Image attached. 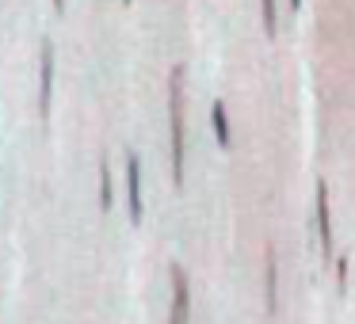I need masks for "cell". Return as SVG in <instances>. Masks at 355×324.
I'll list each match as a JSON object with an SVG mask.
<instances>
[{
    "mask_svg": "<svg viewBox=\"0 0 355 324\" xmlns=\"http://www.w3.org/2000/svg\"><path fill=\"white\" fill-rule=\"evenodd\" d=\"M260 16H263V27H268V35H275V27H279L275 0H260Z\"/></svg>",
    "mask_w": 355,
    "mask_h": 324,
    "instance_id": "52a82bcc",
    "label": "cell"
},
{
    "mask_svg": "<svg viewBox=\"0 0 355 324\" xmlns=\"http://www.w3.org/2000/svg\"><path fill=\"white\" fill-rule=\"evenodd\" d=\"M191 313V294H187V278L180 267H172V324H187Z\"/></svg>",
    "mask_w": 355,
    "mask_h": 324,
    "instance_id": "5b68a950",
    "label": "cell"
},
{
    "mask_svg": "<svg viewBox=\"0 0 355 324\" xmlns=\"http://www.w3.org/2000/svg\"><path fill=\"white\" fill-rule=\"evenodd\" d=\"M291 8H302V0H291Z\"/></svg>",
    "mask_w": 355,
    "mask_h": 324,
    "instance_id": "30bf717a",
    "label": "cell"
},
{
    "mask_svg": "<svg viewBox=\"0 0 355 324\" xmlns=\"http://www.w3.org/2000/svg\"><path fill=\"white\" fill-rule=\"evenodd\" d=\"M100 206L111 210V172H107V164H100Z\"/></svg>",
    "mask_w": 355,
    "mask_h": 324,
    "instance_id": "ba28073f",
    "label": "cell"
},
{
    "mask_svg": "<svg viewBox=\"0 0 355 324\" xmlns=\"http://www.w3.org/2000/svg\"><path fill=\"white\" fill-rule=\"evenodd\" d=\"M126 199H130V222H141V164L138 156H126Z\"/></svg>",
    "mask_w": 355,
    "mask_h": 324,
    "instance_id": "277c9868",
    "label": "cell"
},
{
    "mask_svg": "<svg viewBox=\"0 0 355 324\" xmlns=\"http://www.w3.org/2000/svg\"><path fill=\"white\" fill-rule=\"evenodd\" d=\"M210 118H214V134H218V141H222L225 149H230V118H225V103L218 100L214 107H210Z\"/></svg>",
    "mask_w": 355,
    "mask_h": 324,
    "instance_id": "8992f818",
    "label": "cell"
},
{
    "mask_svg": "<svg viewBox=\"0 0 355 324\" xmlns=\"http://www.w3.org/2000/svg\"><path fill=\"white\" fill-rule=\"evenodd\" d=\"M168 141H172V179L176 187L184 183V156H187V145H184V69H172L168 77Z\"/></svg>",
    "mask_w": 355,
    "mask_h": 324,
    "instance_id": "6da1fadb",
    "label": "cell"
},
{
    "mask_svg": "<svg viewBox=\"0 0 355 324\" xmlns=\"http://www.w3.org/2000/svg\"><path fill=\"white\" fill-rule=\"evenodd\" d=\"M313 214H317V229H321V255H324V263H332V252H336V244H332L329 183H324V179H317V191H313Z\"/></svg>",
    "mask_w": 355,
    "mask_h": 324,
    "instance_id": "7a4b0ae2",
    "label": "cell"
},
{
    "mask_svg": "<svg viewBox=\"0 0 355 324\" xmlns=\"http://www.w3.org/2000/svg\"><path fill=\"white\" fill-rule=\"evenodd\" d=\"M268 309H275V255L268 252Z\"/></svg>",
    "mask_w": 355,
    "mask_h": 324,
    "instance_id": "9c48e42d",
    "label": "cell"
},
{
    "mask_svg": "<svg viewBox=\"0 0 355 324\" xmlns=\"http://www.w3.org/2000/svg\"><path fill=\"white\" fill-rule=\"evenodd\" d=\"M50 88H54V46L42 42L39 50V115H50Z\"/></svg>",
    "mask_w": 355,
    "mask_h": 324,
    "instance_id": "3957f363",
    "label": "cell"
},
{
    "mask_svg": "<svg viewBox=\"0 0 355 324\" xmlns=\"http://www.w3.org/2000/svg\"><path fill=\"white\" fill-rule=\"evenodd\" d=\"M123 4H130V0H123Z\"/></svg>",
    "mask_w": 355,
    "mask_h": 324,
    "instance_id": "8fae6325",
    "label": "cell"
}]
</instances>
